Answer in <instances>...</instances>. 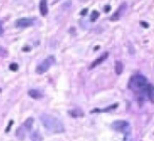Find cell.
Segmentation results:
<instances>
[{"mask_svg": "<svg viewBox=\"0 0 154 141\" xmlns=\"http://www.w3.org/2000/svg\"><path fill=\"white\" fill-rule=\"evenodd\" d=\"M40 120L42 122L43 126L50 131L51 133H54V134H61V133H65L66 128H65V125L58 118H56L54 116L51 115H46V114H42L40 116Z\"/></svg>", "mask_w": 154, "mask_h": 141, "instance_id": "6da1fadb", "label": "cell"}, {"mask_svg": "<svg viewBox=\"0 0 154 141\" xmlns=\"http://www.w3.org/2000/svg\"><path fill=\"white\" fill-rule=\"evenodd\" d=\"M148 84H149V82H148L147 78L143 75H139V74L132 76L130 81H129V88L134 92L143 93L145 89L148 86Z\"/></svg>", "mask_w": 154, "mask_h": 141, "instance_id": "7a4b0ae2", "label": "cell"}, {"mask_svg": "<svg viewBox=\"0 0 154 141\" xmlns=\"http://www.w3.org/2000/svg\"><path fill=\"white\" fill-rule=\"evenodd\" d=\"M112 128L114 131L118 132V133H124V134H129L131 131L130 123L126 120H116L112 123Z\"/></svg>", "mask_w": 154, "mask_h": 141, "instance_id": "3957f363", "label": "cell"}, {"mask_svg": "<svg viewBox=\"0 0 154 141\" xmlns=\"http://www.w3.org/2000/svg\"><path fill=\"white\" fill-rule=\"evenodd\" d=\"M55 63V58H54V56H49L46 59H44L41 63H39L36 67V73L37 74H43V73H46L48 69L51 67V65H53Z\"/></svg>", "mask_w": 154, "mask_h": 141, "instance_id": "277c9868", "label": "cell"}, {"mask_svg": "<svg viewBox=\"0 0 154 141\" xmlns=\"http://www.w3.org/2000/svg\"><path fill=\"white\" fill-rule=\"evenodd\" d=\"M127 7H128V4H127V2H124V3H121L120 5L118 7L117 10H116V12L113 14V16H112L110 19H111L112 21H116V20L120 19L121 17L124 16V14L126 13V11H127Z\"/></svg>", "mask_w": 154, "mask_h": 141, "instance_id": "5b68a950", "label": "cell"}, {"mask_svg": "<svg viewBox=\"0 0 154 141\" xmlns=\"http://www.w3.org/2000/svg\"><path fill=\"white\" fill-rule=\"evenodd\" d=\"M35 22V19L33 18H20L16 20L15 25L17 27H28V26H32Z\"/></svg>", "mask_w": 154, "mask_h": 141, "instance_id": "8992f818", "label": "cell"}, {"mask_svg": "<svg viewBox=\"0 0 154 141\" xmlns=\"http://www.w3.org/2000/svg\"><path fill=\"white\" fill-rule=\"evenodd\" d=\"M108 56H109V53L108 52H105L104 54H102V55L99 56V57H97L93 62H92V64L90 66H89V69H94V67H96L97 65H99V64H102L104 61H105L107 58H108Z\"/></svg>", "mask_w": 154, "mask_h": 141, "instance_id": "52a82bcc", "label": "cell"}, {"mask_svg": "<svg viewBox=\"0 0 154 141\" xmlns=\"http://www.w3.org/2000/svg\"><path fill=\"white\" fill-rule=\"evenodd\" d=\"M39 12L41 16H46V15H48L49 9H48V1H46V0H40Z\"/></svg>", "mask_w": 154, "mask_h": 141, "instance_id": "ba28073f", "label": "cell"}, {"mask_svg": "<svg viewBox=\"0 0 154 141\" xmlns=\"http://www.w3.org/2000/svg\"><path fill=\"white\" fill-rule=\"evenodd\" d=\"M29 96L33 99H41L43 97V93L39 90H30Z\"/></svg>", "mask_w": 154, "mask_h": 141, "instance_id": "9c48e42d", "label": "cell"}, {"mask_svg": "<svg viewBox=\"0 0 154 141\" xmlns=\"http://www.w3.org/2000/svg\"><path fill=\"white\" fill-rule=\"evenodd\" d=\"M69 115L73 118H78V117H83V112L80 108H73L71 111H69Z\"/></svg>", "mask_w": 154, "mask_h": 141, "instance_id": "30bf717a", "label": "cell"}, {"mask_svg": "<svg viewBox=\"0 0 154 141\" xmlns=\"http://www.w3.org/2000/svg\"><path fill=\"white\" fill-rule=\"evenodd\" d=\"M114 71L115 73L117 74V75H120L122 71H124V64L121 61L117 60V61H115V64H114Z\"/></svg>", "mask_w": 154, "mask_h": 141, "instance_id": "8fae6325", "label": "cell"}, {"mask_svg": "<svg viewBox=\"0 0 154 141\" xmlns=\"http://www.w3.org/2000/svg\"><path fill=\"white\" fill-rule=\"evenodd\" d=\"M31 140L32 141H42V136L39 131H34L31 133Z\"/></svg>", "mask_w": 154, "mask_h": 141, "instance_id": "7c38bea8", "label": "cell"}, {"mask_svg": "<svg viewBox=\"0 0 154 141\" xmlns=\"http://www.w3.org/2000/svg\"><path fill=\"white\" fill-rule=\"evenodd\" d=\"M26 128H23V125L22 126H19V128H17V131H16V136L18 138H19V139H21V140H22V139H24V137H26Z\"/></svg>", "mask_w": 154, "mask_h": 141, "instance_id": "4fadbf2b", "label": "cell"}, {"mask_svg": "<svg viewBox=\"0 0 154 141\" xmlns=\"http://www.w3.org/2000/svg\"><path fill=\"white\" fill-rule=\"evenodd\" d=\"M33 123H34V119L32 118V117H30V118H28L24 121V123H23V128H26V131H31V128H32V126H33Z\"/></svg>", "mask_w": 154, "mask_h": 141, "instance_id": "5bb4252c", "label": "cell"}, {"mask_svg": "<svg viewBox=\"0 0 154 141\" xmlns=\"http://www.w3.org/2000/svg\"><path fill=\"white\" fill-rule=\"evenodd\" d=\"M117 106H118V103H114L113 105H110V106H108L107 108H104V110H93L92 113H95V112H105V113H107V112H110L112 110H115Z\"/></svg>", "mask_w": 154, "mask_h": 141, "instance_id": "9a60e30c", "label": "cell"}, {"mask_svg": "<svg viewBox=\"0 0 154 141\" xmlns=\"http://www.w3.org/2000/svg\"><path fill=\"white\" fill-rule=\"evenodd\" d=\"M99 17V13L97 12V11H93L91 14V16H90V21L91 22H95L96 20L98 19Z\"/></svg>", "mask_w": 154, "mask_h": 141, "instance_id": "2e32d148", "label": "cell"}, {"mask_svg": "<svg viewBox=\"0 0 154 141\" xmlns=\"http://www.w3.org/2000/svg\"><path fill=\"white\" fill-rule=\"evenodd\" d=\"M7 55V51H5L3 47H1V46H0V56H1V57H5Z\"/></svg>", "mask_w": 154, "mask_h": 141, "instance_id": "e0dca14e", "label": "cell"}, {"mask_svg": "<svg viewBox=\"0 0 154 141\" xmlns=\"http://www.w3.org/2000/svg\"><path fill=\"white\" fill-rule=\"evenodd\" d=\"M10 69L11 71H14V72L17 71V69H18V64H16V63H12V64L10 65Z\"/></svg>", "mask_w": 154, "mask_h": 141, "instance_id": "ac0fdd59", "label": "cell"}, {"mask_svg": "<svg viewBox=\"0 0 154 141\" xmlns=\"http://www.w3.org/2000/svg\"><path fill=\"white\" fill-rule=\"evenodd\" d=\"M141 25L144 26V27H149V24L147 22H145V21H141Z\"/></svg>", "mask_w": 154, "mask_h": 141, "instance_id": "d6986e66", "label": "cell"}, {"mask_svg": "<svg viewBox=\"0 0 154 141\" xmlns=\"http://www.w3.org/2000/svg\"><path fill=\"white\" fill-rule=\"evenodd\" d=\"M12 124H13V120H11V121H10V124H9V128H7V130H5V132H7V133L9 131H10V128H11V126H12Z\"/></svg>", "mask_w": 154, "mask_h": 141, "instance_id": "ffe728a7", "label": "cell"}, {"mask_svg": "<svg viewBox=\"0 0 154 141\" xmlns=\"http://www.w3.org/2000/svg\"><path fill=\"white\" fill-rule=\"evenodd\" d=\"M87 12H88V9H85V10H82V11H81L80 15H81V16H85V14H87Z\"/></svg>", "mask_w": 154, "mask_h": 141, "instance_id": "44dd1931", "label": "cell"}, {"mask_svg": "<svg viewBox=\"0 0 154 141\" xmlns=\"http://www.w3.org/2000/svg\"><path fill=\"white\" fill-rule=\"evenodd\" d=\"M110 9H111V7H110V5H106V7L104 9V11H105V12H109V11H110Z\"/></svg>", "mask_w": 154, "mask_h": 141, "instance_id": "7402d4cb", "label": "cell"}, {"mask_svg": "<svg viewBox=\"0 0 154 141\" xmlns=\"http://www.w3.org/2000/svg\"><path fill=\"white\" fill-rule=\"evenodd\" d=\"M3 33H4L3 29H2V26L0 25V36H2V35H3Z\"/></svg>", "mask_w": 154, "mask_h": 141, "instance_id": "603a6c76", "label": "cell"}, {"mask_svg": "<svg viewBox=\"0 0 154 141\" xmlns=\"http://www.w3.org/2000/svg\"><path fill=\"white\" fill-rule=\"evenodd\" d=\"M80 1H82V2H85V1H87V0H80Z\"/></svg>", "mask_w": 154, "mask_h": 141, "instance_id": "cb8c5ba5", "label": "cell"}, {"mask_svg": "<svg viewBox=\"0 0 154 141\" xmlns=\"http://www.w3.org/2000/svg\"><path fill=\"white\" fill-rule=\"evenodd\" d=\"M0 92H1V90H0Z\"/></svg>", "mask_w": 154, "mask_h": 141, "instance_id": "d4e9b609", "label": "cell"}]
</instances>
